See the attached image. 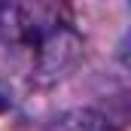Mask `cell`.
Instances as JSON below:
<instances>
[{"label": "cell", "instance_id": "2", "mask_svg": "<svg viewBox=\"0 0 131 131\" xmlns=\"http://www.w3.org/2000/svg\"><path fill=\"white\" fill-rule=\"evenodd\" d=\"M43 131H110V128L104 116L92 110H70V113H61L58 119H52Z\"/></svg>", "mask_w": 131, "mask_h": 131}, {"label": "cell", "instance_id": "1", "mask_svg": "<svg viewBox=\"0 0 131 131\" xmlns=\"http://www.w3.org/2000/svg\"><path fill=\"white\" fill-rule=\"evenodd\" d=\"M0 31L37 79L61 76L79 46L70 21L52 0H3Z\"/></svg>", "mask_w": 131, "mask_h": 131}]
</instances>
